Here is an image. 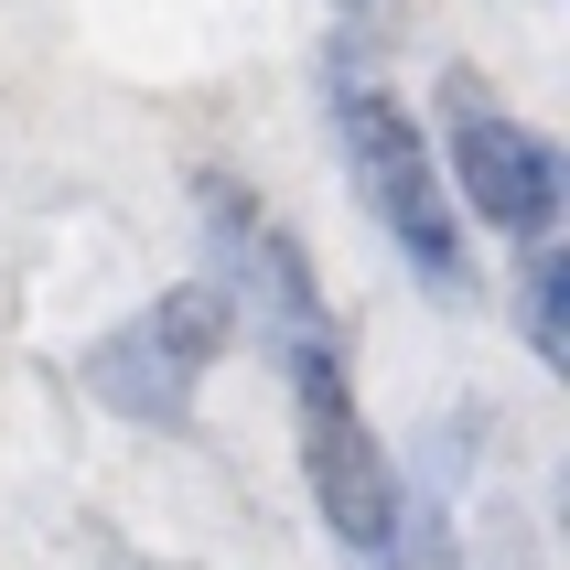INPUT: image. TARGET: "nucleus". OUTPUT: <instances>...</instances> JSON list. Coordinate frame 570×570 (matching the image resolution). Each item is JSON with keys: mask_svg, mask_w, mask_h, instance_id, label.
Returning a JSON list of instances; mask_svg holds the SVG:
<instances>
[{"mask_svg": "<svg viewBox=\"0 0 570 570\" xmlns=\"http://www.w3.org/2000/svg\"><path fill=\"white\" fill-rule=\"evenodd\" d=\"M334 140H345V173L366 194V216L420 269V291L431 302H463L474 291V258H463V216H452V194H442V161H431L420 119L399 108V87H377L355 55H334Z\"/></svg>", "mask_w": 570, "mask_h": 570, "instance_id": "f257e3e1", "label": "nucleus"}, {"mask_svg": "<svg viewBox=\"0 0 570 570\" xmlns=\"http://www.w3.org/2000/svg\"><path fill=\"white\" fill-rule=\"evenodd\" d=\"M442 151H452V194H463V216H484L495 237H528L549 248V226L570 205V161L549 129L507 119L474 76H452L442 87Z\"/></svg>", "mask_w": 570, "mask_h": 570, "instance_id": "f03ea898", "label": "nucleus"}, {"mask_svg": "<svg viewBox=\"0 0 570 570\" xmlns=\"http://www.w3.org/2000/svg\"><path fill=\"white\" fill-rule=\"evenodd\" d=\"M226 334H237V302H226L216 281H184L161 291L140 323H119L108 345L87 355V387L108 399L119 420H194V387H205V366L226 355Z\"/></svg>", "mask_w": 570, "mask_h": 570, "instance_id": "7ed1b4c3", "label": "nucleus"}, {"mask_svg": "<svg viewBox=\"0 0 570 570\" xmlns=\"http://www.w3.org/2000/svg\"><path fill=\"white\" fill-rule=\"evenodd\" d=\"M528 355L539 366H570V248H528Z\"/></svg>", "mask_w": 570, "mask_h": 570, "instance_id": "20e7f679", "label": "nucleus"}]
</instances>
